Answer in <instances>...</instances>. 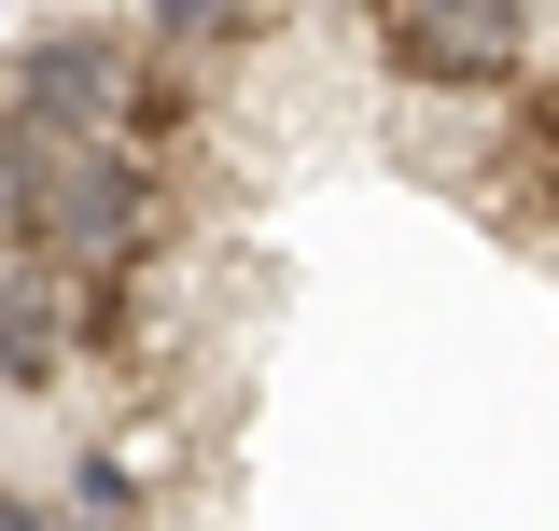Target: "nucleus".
I'll return each mask as SVG.
<instances>
[{
	"mask_svg": "<svg viewBox=\"0 0 559 531\" xmlns=\"http://www.w3.org/2000/svg\"><path fill=\"white\" fill-rule=\"evenodd\" d=\"M546 28L532 14H489V0H448V14H378V70L419 84V98H489V113H518L532 84H546Z\"/></svg>",
	"mask_w": 559,
	"mask_h": 531,
	"instance_id": "nucleus-1",
	"label": "nucleus"
},
{
	"mask_svg": "<svg viewBox=\"0 0 559 531\" xmlns=\"http://www.w3.org/2000/svg\"><path fill=\"white\" fill-rule=\"evenodd\" d=\"M127 84H140V28H43L0 70V113L28 140H112L127 127Z\"/></svg>",
	"mask_w": 559,
	"mask_h": 531,
	"instance_id": "nucleus-2",
	"label": "nucleus"
},
{
	"mask_svg": "<svg viewBox=\"0 0 559 531\" xmlns=\"http://www.w3.org/2000/svg\"><path fill=\"white\" fill-rule=\"evenodd\" d=\"M84 364V294L57 266H0V392H57Z\"/></svg>",
	"mask_w": 559,
	"mask_h": 531,
	"instance_id": "nucleus-3",
	"label": "nucleus"
},
{
	"mask_svg": "<svg viewBox=\"0 0 559 531\" xmlns=\"http://www.w3.org/2000/svg\"><path fill=\"white\" fill-rule=\"evenodd\" d=\"M43 182H57V140L0 113V266H43Z\"/></svg>",
	"mask_w": 559,
	"mask_h": 531,
	"instance_id": "nucleus-4",
	"label": "nucleus"
},
{
	"mask_svg": "<svg viewBox=\"0 0 559 531\" xmlns=\"http://www.w3.org/2000/svg\"><path fill=\"white\" fill-rule=\"evenodd\" d=\"M0 531H57V504H14V489H0Z\"/></svg>",
	"mask_w": 559,
	"mask_h": 531,
	"instance_id": "nucleus-5",
	"label": "nucleus"
},
{
	"mask_svg": "<svg viewBox=\"0 0 559 531\" xmlns=\"http://www.w3.org/2000/svg\"><path fill=\"white\" fill-rule=\"evenodd\" d=\"M546 70H559V57H546Z\"/></svg>",
	"mask_w": 559,
	"mask_h": 531,
	"instance_id": "nucleus-6",
	"label": "nucleus"
}]
</instances>
